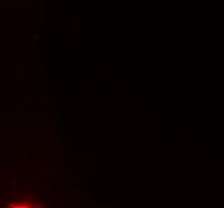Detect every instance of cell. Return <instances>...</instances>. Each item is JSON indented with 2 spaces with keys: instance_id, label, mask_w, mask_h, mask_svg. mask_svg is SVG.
Listing matches in <instances>:
<instances>
[{
  "instance_id": "obj_1",
  "label": "cell",
  "mask_w": 224,
  "mask_h": 208,
  "mask_svg": "<svg viewBox=\"0 0 224 208\" xmlns=\"http://www.w3.org/2000/svg\"><path fill=\"white\" fill-rule=\"evenodd\" d=\"M5 208H48L43 203L39 202H16V203H10L6 205Z\"/></svg>"
}]
</instances>
